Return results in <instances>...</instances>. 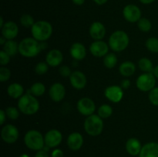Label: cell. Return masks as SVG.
Returning <instances> with one entry per match:
<instances>
[{
    "label": "cell",
    "mask_w": 158,
    "mask_h": 157,
    "mask_svg": "<svg viewBox=\"0 0 158 157\" xmlns=\"http://www.w3.org/2000/svg\"><path fill=\"white\" fill-rule=\"evenodd\" d=\"M40 42L34 38L27 37L19 43V52L26 58H32L40 54L41 52Z\"/></svg>",
    "instance_id": "1"
},
{
    "label": "cell",
    "mask_w": 158,
    "mask_h": 157,
    "mask_svg": "<svg viewBox=\"0 0 158 157\" xmlns=\"http://www.w3.org/2000/svg\"><path fill=\"white\" fill-rule=\"evenodd\" d=\"M18 109L25 115H34L40 109V103L36 97L29 92L19 99Z\"/></svg>",
    "instance_id": "2"
},
{
    "label": "cell",
    "mask_w": 158,
    "mask_h": 157,
    "mask_svg": "<svg viewBox=\"0 0 158 157\" xmlns=\"http://www.w3.org/2000/svg\"><path fill=\"white\" fill-rule=\"evenodd\" d=\"M31 33L32 38L40 42H43L51 37L52 34V26L49 22L40 20L34 23L31 28Z\"/></svg>",
    "instance_id": "3"
},
{
    "label": "cell",
    "mask_w": 158,
    "mask_h": 157,
    "mask_svg": "<svg viewBox=\"0 0 158 157\" xmlns=\"http://www.w3.org/2000/svg\"><path fill=\"white\" fill-rule=\"evenodd\" d=\"M130 38L127 34L122 30L115 31L110 36L108 45L113 51L117 52H122L128 47Z\"/></svg>",
    "instance_id": "4"
},
{
    "label": "cell",
    "mask_w": 158,
    "mask_h": 157,
    "mask_svg": "<svg viewBox=\"0 0 158 157\" xmlns=\"http://www.w3.org/2000/svg\"><path fill=\"white\" fill-rule=\"evenodd\" d=\"M84 130L86 133L91 136H97L100 135L103 129V119L98 115H89L84 121Z\"/></svg>",
    "instance_id": "5"
},
{
    "label": "cell",
    "mask_w": 158,
    "mask_h": 157,
    "mask_svg": "<svg viewBox=\"0 0 158 157\" xmlns=\"http://www.w3.org/2000/svg\"><path fill=\"white\" fill-rule=\"evenodd\" d=\"M24 143L27 148L35 151H40L44 148L45 140L42 133L32 129L28 131L24 136Z\"/></svg>",
    "instance_id": "6"
},
{
    "label": "cell",
    "mask_w": 158,
    "mask_h": 157,
    "mask_svg": "<svg viewBox=\"0 0 158 157\" xmlns=\"http://www.w3.org/2000/svg\"><path fill=\"white\" fill-rule=\"evenodd\" d=\"M156 77L153 72H144L141 74L136 81V85L139 90L142 92H150L156 85Z\"/></svg>",
    "instance_id": "7"
},
{
    "label": "cell",
    "mask_w": 158,
    "mask_h": 157,
    "mask_svg": "<svg viewBox=\"0 0 158 157\" xmlns=\"http://www.w3.org/2000/svg\"><path fill=\"white\" fill-rule=\"evenodd\" d=\"M19 133L16 126L12 124H7L3 126L1 130V137L3 141L9 144L15 143L18 140Z\"/></svg>",
    "instance_id": "8"
},
{
    "label": "cell",
    "mask_w": 158,
    "mask_h": 157,
    "mask_svg": "<svg viewBox=\"0 0 158 157\" xmlns=\"http://www.w3.org/2000/svg\"><path fill=\"white\" fill-rule=\"evenodd\" d=\"M77 110L81 115L89 116L93 115L96 110V105L94 100L88 97L80 99L77 103Z\"/></svg>",
    "instance_id": "9"
},
{
    "label": "cell",
    "mask_w": 158,
    "mask_h": 157,
    "mask_svg": "<svg viewBox=\"0 0 158 157\" xmlns=\"http://www.w3.org/2000/svg\"><path fill=\"white\" fill-rule=\"evenodd\" d=\"M123 15L125 19L131 23L137 22L141 17V11L136 5H127L123 10Z\"/></svg>",
    "instance_id": "10"
},
{
    "label": "cell",
    "mask_w": 158,
    "mask_h": 157,
    "mask_svg": "<svg viewBox=\"0 0 158 157\" xmlns=\"http://www.w3.org/2000/svg\"><path fill=\"white\" fill-rule=\"evenodd\" d=\"M105 97L109 101L114 103H118L122 100L123 97V91L121 86L113 85L108 86L104 91Z\"/></svg>",
    "instance_id": "11"
},
{
    "label": "cell",
    "mask_w": 158,
    "mask_h": 157,
    "mask_svg": "<svg viewBox=\"0 0 158 157\" xmlns=\"http://www.w3.org/2000/svg\"><path fill=\"white\" fill-rule=\"evenodd\" d=\"M109 45L106 44L104 41L97 40L93 42L89 46V52L94 56L100 58V57H104L109 53Z\"/></svg>",
    "instance_id": "12"
},
{
    "label": "cell",
    "mask_w": 158,
    "mask_h": 157,
    "mask_svg": "<svg viewBox=\"0 0 158 157\" xmlns=\"http://www.w3.org/2000/svg\"><path fill=\"white\" fill-rule=\"evenodd\" d=\"M45 145L48 148H55L58 146L63 140V135L57 129H50L44 136Z\"/></svg>",
    "instance_id": "13"
},
{
    "label": "cell",
    "mask_w": 158,
    "mask_h": 157,
    "mask_svg": "<svg viewBox=\"0 0 158 157\" xmlns=\"http://www.w3.org/2000/svg\"><path fill=\"white\" fill-rule=\"evenodd\" d=\"M49 95L52 101L59 103L64 99L66 95V89L62 83H53L49 88Z\"/></svg>",
    "instance_id": "14"
},
{
    "label": "cell",
    "mask_w": 158,
    "mask_h": 157,
    "mask_svg": "<svg viewBox=\"0 0 158 157\" xmlns=\"http://www.w3.org/2000/svg\"><path fill=\"white\" fill-rule=\"evenodd\" d=\"M2 36L6 40H13L19 34V27L15 22L9 21L5 22L1 29Z\"/></svg>",
    "instance_id": "15"
},
{
    "label": "cell",
    "mask_w": 158,
    "mask_h": 157,
    "mask_svg": "<svg viewBox=\"0 0 158 157\" xmlns=\"http://www.w3.org/2000/svg\"><path fill=\"white\" fill-rule=\"evenodd\" d=\"M70 84L74 89H83L86 86V76L81 71H74L69 76Z\"/></svg>",
    "instance_id": "16"
},
{
    "label": "cell",
    "mask_w": 158,
    "mask_h": 157,
    "mask_svg": "<svg viewBox=\"0 0 158 157\" xmlns=\"http://www.w3.org/2000/svg\"><path fill=\"white\" fill-rule=\"evenodd\" d=\"M89 35L95 41L102 40L106 35V28L100 22H94L89 27Z\"/></svg>",
    "instance_id": "17"
},
{
    "label": "cell",
    "mask_w": 158,
    "mask_h": 157,
    "mask_svg": "<svg viewBox=\"0 0 158 157\" xmlns=\"http://www.w3.org/2000/svg\"><path fill=\"white\" fill-rule=\"evenodd\" d=\"M63 61V55L59 49H52L46 56V62L51 67H56L61 65Z\"/></svg>",
    "instance_id": "18"
},
{
    "label": "cell",
    "mask_w": 158,
    "mask_h": 157,
    "mask_svg": "<svg viewBox=\"0 0 158 157\" xmlns=\"http://www.w3.org/2000/svg\"><path fill=\"white\" fill-rule=\"evenodd\" d=\"M69 53L73 59L81 61L86 56V47L80 42H74L69 49Z\"/></svg>",
    "instance_id": "19"
},
{
    "label": "cell",
    "mask_w": 158,
    "mask_h": 157,
    "mask_svg": "<svg viewBox=\"0 0 158 157\" xmlns=\"http://www.w3.org/2000/svg\"><path fill=\"white\" fill-rule=\"evenodd\" d=\"M83 144V137L80 132H74L69 134L67 138V146L71 150L77 151Z\"/></svg>",
    "instance_id": "20"
},
{
    "label": "cell",
    "mask_w": 158,
    "mask_h": 157,
    "mask_svg": "<svg viewBox=\"0 0 158 157\" xmlns=\"http://www.w3.org/2000/svg\"><path fill=\"white\" fill-rule=\"evenodd\" d=\"M139 157H158V143L151 142L143 146Z\"/></svg>",
    "instance_id": "21"
},
{
    "label": "cell",
    "mask_w": 158,
    "mask_h": 157,
    "mask_svg": "<svg viewBox=\"0 0 158 157\" xmlns=\"http://www.w3.org/2000/svg\"><path fill=\"white\" fill-rule=\"evenodd\" d=\"M142 145L140 140L136 138H131L127 141L126 149L127 152L131 155H137L140 154L142 149Z\"/></svg>",
    "instance_id": "22"
},
{
    "label": "cell",
    "mask_w": 158,
    "mask_h": 157,
    "mask_svg": "<svg viewBox=\"0 0 158 157\" xmlns=\"http://www.w3.org/2000/svg\"><path fill=\"white\" fill-rule=\"evenodd\" d=\"M7 93L11 98L19 99L24 95V88L19 83H12L8 86Z\"/></svg>",
    "instance_id": "23"
},
{
    "label": "cell",
    "mask_w": 158,
    "mask_h": 157,
    "mask_svg": "<svg viewBox=\"0 0 158 157\" xmlns=\"http://www.w3.org/2000/svg\"><path fill=\"white\" fill-rule=\"evenodd\" d=\"M119 72H120V75L124 77L131 76L136 72L135 64L130 61L123 62L119 67Z\"/></svg>",
    "instance_id": "24"
},
{
    "label": "cell",
    "mask_w": 158,
    "mask_h": 157,
    "mask_svg": "<svg viewBox=\"0 0 158 157\" xmlns=\"http://www.w3.org/2000/svg\"><path fill=\"white\" fill-rule=\"evenodd\" d=\"M2 50L9 54L11 57L14 56L19 52V44L14 40H7L3 45Z\"/></svg>",
    "instance_id": "25"
},
{
    "label": "cell",
    "mask_w": 158,
    "mask_h": 157,
    "mask_svg": "<svg viewBox=\"0 0 158 157\" xmlns=\"http://www.w3.org/2000/svg\"><path fill=\"white\" fill-rule=\"evenodd\" d=\"M117 62H118V58H117V55L113 52L108 53L103 57V65L107 69H113L115 67L117 64Z\"/></svg>",
    "instance_id": "26"
},
{
    "label": "cell",
    "mask_w": 158,
    "mask_h": 157,
    "mask_svg": "<svg viewBox=\"0 0 158 157\" xmlns=\"http://www.w3.org/2000/svg\"><path fill=\"white\" fill-rule=\"evenodd\" d=\"M45 92H46V87H45L44 84L40 83V82L33 83L29 89V93L35 97L42 96L45 93Z\"/></svg>",
    "instance_id": "27"
},
{
    "label": "cell",
    "mask_w": 158,
    "mask_h": 157,
    "mask_svg": "<svg viewBox=\"0 0 158 157\" xmlns=\"http://www.w3.org/2000/svg\"><path fill=\"white\" fill-rule=\"evenodd\" d=\"M138 66L141 71L143 72H153L154 66L152 62L148 58H141L138 62Z\"/></svg>",
    "instance_id": "28"
},
{
    "label": "cell",
    "mask_w": 158,
    "mask_h": 157,
    "mask_svg": "<svg viewBox=\"0 0 158 157\" xmlns=\"http://www.w3.org/2000/svg\"><path fill=\"white\" fill-rule=\"evenodd\" d=\"M97 115L102 119H107L113 114V108L108 104H103L99 107Z\"/></svg>",
    "instance_id": "29"
},
{
    "label": "cell",
    "mask_w": 158,
    "mask_h": 157,
    "mask_svg": "<svg viewBox=\"0 0 158 157\" xmlns=\"http://www.w3.org/2000/svg\"><path fill=\"white\" fill-rule=\"evenodd\" d=\"M146 48L150 52L154 53H158V38L151 37L148 38L145 43Z\"/></svg>",
    "instance_id": "30"
},
{
    "label": "cell",
    "mask_w": 158,
    "mask_h": 157,
    "mask_svg": "<svg viewBox=\"0 0 158 157\" xmlns=\"http://www.w3.org/2000/svg\"><path fill=\"white\" fill-rule=\"evenodd\" d=\"M137 27L141 32H148L151 31V28H152V24L148 18H141L137 22Z\"/></svg>",
    "instance_id": "31"
},
{
    "label": "cell",
    "mask_w": 158,
    "mask_h": 157,
    "mask_svg": "<svg viewBox=\"0 0 158 157\" xmlns=\"http://www.w3.org/2000/svg\"><path fill=\"white\" fill-rule=\"evenodd\" d=\"M20 23L23 27L26 28H32L34 25V18L32 15L29 14H23L20 18Z\"/></svg>",
    "instance_id": "32"
},
{
    "label": "cell",
    "mask_w": 158,
    "mask_h": 157,
    "mask_svg": "<svg viewBox=\"0 0 158 157\" xmlns=\"http://www.w3.org/2000/svg\"><path fill=\"white\" fill-rule=\"evenodd\" d=\"M6 115L12 120H15L19 117V109L14 106H9L6 109Z\"/></svg>",
    "instance_id": "33"
},
{
    "label": "cell",
    "mask_w": 158,
    "mask_h": 157,
    "mask_svg": "<svg viewBox=\"0 0 158 157\" xmlns=\"http://www.w3.org/2000/svg\"><path fill=\"white\" fill-rule=\"evenodd\" d=\"M49 65L47 62H40L37 63L36 66L35 67V73L38 75H45L46 72L49 70Z\"/></svg>",
    "instance_id": "34"
},
{
    "label": "cell",
    "mask_w": 158,
    "mask_h": 157,
    "mask_svg": "<svg viewBox=\"0 0 158 157\" xmlns=\"http://www.w3.org/2000/svg\"><path fill=\"white\" fill-rule=\"evenodd\" d=\"M11 77V71L5 66L0 68V81L2 83L8 81Z\"/></svg>",
    "instance_id": "35"
},
{
    "label": "cell",
    "mask_w": 158,
    "mask_h": 157,
    "mask_svg": "<svg viewBox=\"0 0 158 157\" xmlns=\"http://www.w3.org/2000/svg\"><path fill=\"white\" fill-rule=\"evenodd\" d=\"M149 100L152 105L158 106V87H155L149 92Z\"/></svg>",
    "instance_id": "36"
},
{
    "label": "cell",
    "mask_w": 158,
    "mask_h": 157,
    "mask_svg": "<svg viewBox=\"0 0 158 157\" xmlns=\"http://www.w3.org/2000/svg\"><path fill=\"white\" fill-rule=\"evenodd\" d=\"M10 55L6 53L5 51H0V64H1L2 66H6L7 64H9V62H10Z\"/></svg>",
    "instance_id": "37"
},
{
    "label": "cell",
    "mask_w": 158,
    "mask_h": 157,
    "mask_svg": "<svg viewBox=\"0 0 158 157\" xmlns=\"http://www.w3.org/2000/svg\"><path fill=\"white\" fill-rule=\"evenodd\" d=\"M59 72H60V75H62L63 77H69L72 74L70 68L67 66H60L59 69Z\"/></svg>",
    "instance_id": "38"
},
{
    "label": "cell",
    "mask_w": 158,
    "mask_h": 157,
    "mask_svg": "<svg viewBox=\"0 0 158 157\" xmlns=\"http://www.w3.org/2000/svg\"><path fill=\"white\" fill-rule=\"evenodd\" d=\"M51 157H63V152L60 149H56L51 153Z\"/></svg>",
    "instance_id": "39"
},
{
    "label": "cell",
    "mask_w": 158,
    "mask_h": 157,
    "mask_svg": "<svg viewBox=\"0 0 158 157\" xmlns=\"http://www.w3.org/2000/svg\"><path fill=\"white\" fill-rule=\"evenodd\" d=\"M120 85H121V88L123 89H127L128 88L131 86V81H130L129 79H127V78H126V79H123L121 81V83H120Z\"/></svg>",
    "instance_id": "40"
},
{
    "label": "cell",
    "mask_w": 158,
    "mask_h": 157,
    "mask_svg": "<svg viewBox=\"0 0 158 157\" xmlns=\"http://www.w3.org/2000/svg\"><path fill=\"white\" fill-rule=\"evenodd\" d=\"M6 111H4L3 109H1L0 110V125H3L4 124L5 121L6 119Z\"/></svg>",
    "instance_id": "41"
},
{
    "label": "cell",
    "mask_w": 158,
    "mask_h": 157,
    "mask_svg": "<svg viewBox=\"0 0 158 157\" xmlns=\"http://www.w3.org/2000/svg\"><path fill=\"white\" fill-rule=\"evenodd\" d=\"M35 157H49V155L47 154L46 151L45 150H40L36 152L35 155Z\"/></svg>",
    "instance_id": "42"
},
{
    "label": "cell",
    "mask_w": 158,
    "mask_h": 157,
    "mask_svg": "<svg viewBox=\"0 0 158 157\" xmlns=\"http://www.w3.org/2000/svg\"><path fill=\"white\" fill-rule=\"evenodd\" d=\"M107 1L108 0H94V2H95L96 4L99 5V6H103L105 3H106Z\"/></svg>",
    "instance_id": "43"
},
{
    "label": "cell",
    "mask_w": 158,
    "mask_h": 157,
    "mask_svg": "<svg viewBox=\"0 0 158 157\" xmlns=\"http://www.w3.org/2000/svg\"><path fill=\"white\" fill-rule=\"evenodd\" d=\"M72 2L77 6H82L85 2V0H72Z\"/></svg>",
    "instance_id": "44"
},
{
    "label": "cell",
    "mask_w": 158,
    "mask_h": 157,
    "mask_svg": "<svg viewBox=\"0 0 158 157\" xmlns=\"http://www.w3.org/2000/svg\"><path fill=\"white\" fill-rule=\"evenodd\" d=\"M139 1L144 5H149V4H151V3H153L154 2H155L156 0H139Z\"/></svg>",
    "instance_id": "45"
},
{
    "label": "cell",
    "mask_w": 158,
    "mask_h": 157,
    "mask_svg": "<svg viewBox=\"0 0 158 157\" xmlns=\"http://www.w3.org/2000/svg\"><path fill=\"white\" fill-rule=\"evenodd\" d=\"M153 74H154V76L156 77V78H157L158 79V65L154 68V70H153Z\"/></svg>",
    "instance_id": "46"
},
{
    "label": "cell",
    "mask_w": 158,
    "mask_h": 157,
    "mask_svg": "<svg viewBox=\"0 0 158 157\" xmlns=\"http://www.w3.org/2000/svg\"><path fill=\"white\" fill-rule=\"evenodd\" d=\"M6 41H7V40H6V38H4V37L2 36V37H1V38H0V44L2 45V46H3V45H4L5 43H6Z\"/></svg>",
    "instance_id": "47"
},
{
    "label": "cell",
    "mask_w": 158,
    "mask_h": 157,
    "mask_svg": "<svg viewBox=\"0 0 158 157\" xmlns=\"http://www.w3.org/2000/svg\"><path fill=\"white\" fill-rule=\"evenodd\" d=\"M4 21H3V18L2 17H0V29H2V28L3 27V26H4Z\"/></svg>",
    "instance_id": "48"
},
{
    "label": "cell",
    "mask_w": 158,
    "mask_h": 157,
    "mask_svg": "<svg viewBox=\"0 0 158 157\" xmlns=\"http://www.w3.org/2000/svg\"><path fill=\"white\" fill-rule=\"evenodd\" d=\"M19 157H29V156L27 155V154H23V155H19Z\"/></svg>",
    "instance_id": "49"
}]
</instances>
